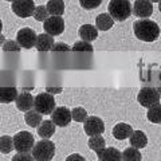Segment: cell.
<instances>
[{"label": "cell", "mask_w": 161, "mask_h": 161, "mask_svg": "<svg viewBox=\"0 0 161 161\" xmlns=\"http://www.w3.org/2000/svg\"><path fill=\"white\" fill-rule=\"evenodd\" d=\"M134 35L142 42H154L160 36L158 24L150 19H140L133 26Z\"/></svg>", "instance_id": "6da1fadb"}, {"label": "cell", "mask_w": 161, "mask_h": 161, "mask_svg": "<svg viewBox=\"0 0 161 161\" xmlns=\"http://www.w3.org/2000/svg\"><path fill=\"white\" fill-rule=\"evenodd\" d=\"M108 9L112 18L117 22H124L133 14V7L129 0H110Z\"/></svg>", "instance_id": "7a4b0ae2"}, {"label": "cell", "mask_w": 161, "mask_h": 161, "mask_svg": "<svg viewBox=\"0 0 161 161\" xmlns=\"http://www.w3.org/2000/svg\"><path fill=\"white\" fill-rule=\"evenodd\" d=\"M35 161H51L55 154V144L50 140L38 141L31 150Z\"/></svg>", "instance_id": "3957f363"}, {"label": "cell", "mask_w": 161, "mask_h": 161, "mask_svg": "<svg viewBox=\"0 0 161 161\" xmlns=\"http://www.w3.org/2000/svg\"><path fill=\"white\" fill-rule=\"evenodd\" d=\"M14 145L18 153H28L35 145L34 136L30 132H19L14 136Z\"/></svg>", "instance_id": "277c9868"}, {"label": "cell", "mask_w": 161, "mask_h": 161, "mask_svg": "<svg viewBox=\"0 0 161 161\" xmlns=\"http://www.w3.org/2000/svg\"><path fill=\"white\" fill-rule=\"evenodd\" d=\"M34 108L40 114H51L55 110V99L50 93H40L35 97Z\"/></svg>", "instance_id": "5b68a950"}, {"label": "cell", "mask_w": 161, "mask_h": 161, "mask_svg": "<svg viewBox=\"0 0 161 161\" xmlns=\"http://www.w3.org/2000/svg\"><path fill=\"white\" fill-rule=\"evenodd\" d=\"M137 101L141 106L149 109L160 102V93L154 87H142L137 95Z\"/></svg>", "instance_id": "8992f818"}, {"label": "cell", "mask_w": 161, "mask_h": 161, "mask_svg": "<svg viewBox=\"0 0 161 161\" xmlns=\"http://www.w3.org/2000/svg\"><path fill=\"white\" fill-rule=\"evenodd\" d=\"M35 8L36 7H35L34 0H14L11 4L12 12L19 18L34 16Z\"/></svg>", "instance_id": "52a82bcc"}, {"label": "cell", "mask_w": 161, "mask_h": 161, "mask_svg": "<svg viewBox=\"0 0 161 161\" xmlns=\"http://www.w3.org/2000/svg\"><path fill=\"white\" fill-rule=\"evenodd\" d=\"M36 40H38V35L35 34L34 30L31 28H22L18 31L16 35V42L20 44V47L23 48H32L36 46Z\"/></svg>", "instance_id": "ba28073f"}, {"label": "cell", "mask_w": 161, "mask_h": 161, "mask_svg": "<svg viewBox=\"0 0 161 161\" xmlns=\"http://www.w3.org/2000/svg\"><path fill=\"white\" fill-rule=\"evenodd\" d=\"M83 129H85V133H86L87 136H90V137L101 136L105 132V124L99 117L92 115V117H89L83 122Z\"/></svg>", "instance_id": "9c48e42d"}, {"label": "cell", "mask_w": 161, "mask_h": 161, "mask_svg": "<svg viewBox=\"0 0 161 161\" xmlns=\"http://www.w3.org/2000/svg\"><path fill=\"white\" fill-rule=\"evenodd\" d=\"M73 119V115L71 112L64 108V106H59V108H55V110L51 113V121L59 128H64L71 122Z\"/></svg>", "instance_id": "30bf717a"}, {"label": "cell", "mask_w": 161, "mask_h": 161, "mask_svg": "<svg viewBox=\"0 0 161 161\" xmlns=\"http://www.w3.org/2000/svg\"><path fill=\"white\" fill-rule=\"evenodd\" d=\"M43 28L46 34H50L53 36L60 35L64 30V20L62 16H50L43 24Z\"/></svg>", "instance_id": "8fae6325"}, {"label": "cell", "mask_w": 161, "mask_h": 161, "mask_svg": "<svg viewBox=\"0 0 161 161\" xmlns=\"http://www.w3.org/2000/svg\"><path fill=\"white\" fill-rule=\"evenodd\" d=\"M153 12L152 2L149 0H136L133 6L134 16H138L140 19H149V16Z\"/></svg>", "instance_id": "7c38bea8"}, {"label": "cell", "mask_w": 161, "mask_h": 161, "mask_svg": "<svg viewBox=\"0 0 161 161\" xmlns=\"http://www.w3.org/2000/svg\"><path fill=\"white\" fill-rule=\"evenodd\" d=\"M15 103H16V108L20 110V112H30L35 103V98L30 93L24 92V93H20L18 95Z\"/></svg>", "instance_id": "4fadbf2b"}, {"label": "cell", "mask_w": 161, "mask_h": 161, "mask_svg": "<svg viewBox=\"0 0 161 161\" xmlns=\"http://www.w3.org/2000/svg\"><path fill=\"white\" fill-rule=\"evenodd\" d=\"M36 50L38 51H42V53H46L48 50H53L54 47V38L53 35L50 34H40L38 35V40H36Z\"/></svg>", "instance_id": "5bb4252c"}, {"label": "cell", "mask_w": 161, "mask_h": 161, "mask_svg": "<svg viewBox=\"0 0 161 161\" xmlns=\"http://www.w3.org/2000/svg\"><path fill=\"white\" fill-rule=\"evenodd\" d=\"M79 38L86 42H93L98 38V28L92 26V24H83L79 28Z\"/></svg>", "instance_id": "9a60e30c"}, {"label": "cell", "mask_w": 161, "mask_h": 161, "mask_svg": "<svg viewBox=\"0 0 161 161\" xmlns=\"http://www.w3.org/2000/svg\"><path fill=\"white\" fill-rule=\"evenodd\" d=\"M99 161H121L122 160V153L115 148H105L97 153Z\"/></svg>", "instance_id": "2e32d148"}, {"label": "cell", "mask_w": 161, "mask_h": 161, "mask_svg": "<svg viewBox=\"0 0 161 161\" xmlns=\"http://www.w3.org/2000/svg\"><path fill=\"white\" fill-rule=\"evenodd\" d=\"M132 133H133L132 126L128 124H124V122H119L113 128V137L117 140L129 138L130 136H132Z\"/></svg>", "instance_id": "e0dca14e"}, {"label": "cell", "mask_w": 161, "mask_h": 161, "mask_svg": "<svg viewBox=\"0 0 161 161\" xmlns=\"http://www.w3.org/2000/svg\"><path fill=\"white\" fill-rule=\"evenodd\" d=\"M129 141H130V145L133 148H137V149H142L148 145V137L147 134L141 130H134L132 133V136L129 137Z\"/></svg>", "instance_id": "ac0fdd59"}, {"label": "cell", "mask_w": 161, "mask_h": 161, "mask_svg": "<svg viewBox=\"0 0 161 161\" xmlns=\"http://www.w3.org/2000/svg\"><path fill=\"white\" fill-rule=\"evenodd\" d=\"M114 24V19L112 18V15L109 12L108 14H99L97 19H95V27L101 31H108L113 27Z\"/></svg>", "instance_id": "d6986e66"}, {"label": "cell", "mask_w": 161, "mask_h": 161, "mask_svg": "<svg viewBox=\"0 0 161 161\" xmlns=\"http://www.w3.org/2000/svg\"><path fill=\"white\" fill-rule=\"evenodd\" d=\"M55 125L53 121H43L42 124L39 125L38 128V136L39 137H42L43 140H50V137L55 133Z\"/></svg>", "instance_id": "ffe728a7"}, {"label": "cell", "mask_w": 161, "mask_h": 161, "mask_svg": "<svg viewBox=\"0 0 161 161\" xmlns=\"http://www.w3.org/2000/svg\"><path fill=\"white\" fill-rule=\"evenodd\" d=\"M50 16H62L64 12V2L63 0H48L46 4Z\"/></svg>", "instance_id": "44dd1931"}, {"label": "cell", "mask_w": 161, "mask_h": 161, "mask_svg": "<svg viewBox=\"0 0 161 161\" xmlns=\"http://www.w3.org/2000/svg\"><path fill=\"white\" fill-rule=\"evenodd\" d=\"M18 90L16 87H2L0 89V101L2 103H9L16 101L18 98Z\"/></svg>", "instance_id": "7402d4cb"}, {"label": "cell", "mask_w": 161, "mask_h": 161, "mask_svg": "<svg viewBox=\"0 0 161 161\" xmlns=\"http://www.w3.org/2000/svg\"><path fill=\"white\" fill-rule=\"evenodd\" d=\"M24 119H26V124L31 128H39V125L43 122L42 121V114L36 110H30V112H26V115H24Z\"/></svg>", "instance_id": "603a6c76"}, {"label": "cell", "mask_w": 161, "mask_h": 161, "mask_svg": "<svg viewBox=\"0 0 161 161\" xmlns=\"http://www.w3.org/2000/svg\"><path fill=\"white\" fill-rule=\"evenodd\" d=\"M147 118L153 124H161V105L160 103L148 109Z\"/></svg>", "instance_id": "cb8c5ba5"}, {"label": "cell", "mask_w": 161, "mask_h": 161, "mask_svg": "<svg viewBox=\"0 0 161 161\" xmlns=\"http://www.w3.org/2000/svg\"><path fill=\"white\" fill-rule=\"evenodd\" d=\"M141 153L138 152L137 148H126L122 152V160L124 161H141Z\"/></svg>", "instance_id": "d4e9b609"}, {"label": "cell", "mask_w": 161, "mask_h": 161, "mask_svg": "<svg viewBox=\"0 0 161 161\" xmlns=\"http://www.w3.org/2000/svg\"><path fill=\"white\" fill-rule=\"evenodd\" d=\"M89 148L94 150V152L99 153L101 150L105 149V140L102 136H94V137H90L89 140Z\"/></svg>", "instance_id": "484cf974"}, {"label": "cell", "mask_w": 161, "mask_h": 161, "mask_svg": "<svg viewBox=\"0 0 161 161\" xmlns=\"http://www.w3.org/2000/svg\"><path fill=\"white\" fill-rule=\"evenodd\" d=\"M12 149H15L14 145V137H9V136H2L0 138V150H2L3 154L9 153Z\"/></svg>", "instance_id": "4316f807"}, {"label": "cell", "mask_w": 161, "mask_h": 161, "mask_svg": "<svg viewBox=\"0 0 161 161\" xmlns=\"http://www.w3.org/2000/svg\"><path fill=\"white\" fill-rule=\"evenodd\" d=\"M34 18L36 22H46V20L50 18V14L47 11V7L46 6H38L35 8V12H34Z\"/></svg>", "instance_id": "83f0119b"}, {"label": "cell", "mask_w": 161, "mask_h": 161, "mask_svg": "<svg viewBox=\"0 0 161 161\" xmlns=\"http://www.w3.org/2000/svg\"><path fill=\"white\" fill-rule=\"evenodd\" d=\"M71 115H73V119L77 121V122H85L89 115H87V112L83 108H75L71 110Z\"/></svg>", "instance_id": "f1b7e54d"}, {"label": "cell", "mask_w": 161, "mask_h": 161, "mask_svg": "<svg viewBox=\"0 0 161 161\" xmlns=\"http://www.w3.org/2000/svg\"><path fill=\"white\" fill-rule=\"evenodd\" d=\"M73 51H93V46L90 44V42L86 40H79V42H75L74 46L71 47Z\"/></svg>", "instance_id": "f546056e"}, {"label": "cell", "mask_w": 161, "mask_h": 161, "mask_svg": "<svg viewBox=\"0 0 161 161\" xmlns=\"http://www.w3.org/2000/svg\"><path fill=\"white\" fill-rule=\"evenodd\" d=\"M101 3H102V0H79L80 7L85 9H94L99 7Z\"/></svg>", "instance_id": "4dcf8cb0"}, {"label": "cell", "mask_w": 161, "mask_h": 161, "mask_svg": "<svg viewBox=\"0 0 161 161\" xmlns=\"http://www.w3.org/2000/svg\"><path fill=\"white\" fill-rule=\"evenodd\" d=\"M20 44L18 42H14V40H8V42H6V44L3 46V50L4 51H19Z\"/></svg>", "instance_id": "1f68e13d"}, {"label": "cell", "mask_w": 161, "mask_h": 161, "mask_svg": "<svg viewBox=\"0 0 161 161\" xmlns=\"http://www.w3.org/2000/svg\"><path fill=\"white\" fill-rule=\"evenodd\" d=\"M11 161H35V158L30 153H18L16 156H14Z\"/></svg>", "instance_id": "d6a6232c"}, {"label": "cell", "mask_w": 161, "mask_h": 161, "mask_svg": "<svg viewBox=\"0 0 161 161\" xmlns=\"http://www.w3.org/2000/svg\"><path fill=\"white\" fill-rule=\"evenodd\" d=\"M51 51H55V53L57 51H70V47L64 43H57V44H54Z\"/></svg>", "instance_id": "836d02e7"}, {"label": "cell", "mask_w": 161, "mask_h": 161, "mask_svg": "<svg viewBox=\"0 0 161 161\" xmlns=\"http://www.w3.org/2000/svg\"><path fill=\"white\" fill-rule=\"evenodd\" d=\"M64 161H86V160H85V158H83L80 154H78V153H74V154H70L69 157H67L66 160H64Z\"/></svg>", "instance_id": "e575fe53"}, {"label": "cell", "mask_w": 161, "mask_h": 161, "mask_svg": "<svg viewBox=\"0 0 161 161\" xmlns=\"http://www.w3.org/2000/svg\"><path fill=\"white\" fill-rule=\"evenodd\" d=\"M149 2H152V3H157L158 2L160 3V0H149Z\"/></svg>", "instance_id": "d590c367"}, {"label": "cell", "mask_w": 161, "mask_h": 161, "mask_svg": "<svg viewBox=\"0 0 161 161\" xmlns=\"http://www.w3.org/2000/svg\"><path fill=\"white\" fill-rule=\"evenodd\" d=\"M158 9H160V12H161V0H160V3H158Z\"/></svg>", "instance_id": "8d00e7d4"}, {"label": "cell", "mask_w": 161, "mask_h": 161, "mask_svg": "<svg viewBox=\"0 0 161 161\" xmlns=\"http://www.w3.org/2000/svg\"><path fill=\"white\" fill-rule=\"evenodd\" d=\"M6 2H11V3H12V2H14V0H6Z\"/></svg>", "instance_id": "74e56055"}]
</instances>
